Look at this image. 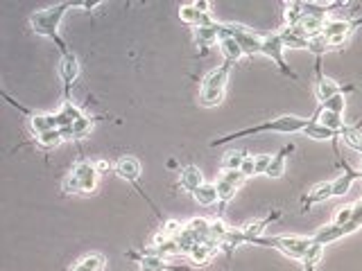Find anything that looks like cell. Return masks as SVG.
<instances>
[{
  "instance_id": "6da1fadb",
  "label": "cell",
  "mask_w": 362,
  "mask_h": 271,
  "mask_svg": "<svg viewBox=\"0 0 362 271\" xmlns=\"http://www.w3.org/2000/svg\"><path fill=\"white\" fill-rule=\"evenodd\" d=\"M308 127V118H299V116H278V118H272L267 122H260L256 127H247L240 131H234L229 136H222L211 141V147H218V145H225L229 141H236V138H247V136H258V134H265V131H272V134H303V129Z\"/></svg>"
},
{
  "instance_id": "7a4b0ae2",
  "label": "cell",
  "mask_w": 362,
  "mask_h": 271,
  "mask_svg": "<svg viewBox=\"0 0 362 271\" xmlns=\"http://www.w3.org/2000/svg\"><path fill=\"white\" fill-rule=\"evenodd\" d=\"M75 7L73 3H59V5H53V7H46V10H37L35 14H30V28L37 32L39 37H48L53 39L57 46H59L61 54H66L70 50L68 46L64 43V39L59 37V26L64 21L66 12Z\"/></svg>"
},
{
  "instance_id": "3957f363",
  "label": "cell",
  "mask_w": 362,
  "mask_h": 271,
  "mask_svg": "<svg viewBox=\"0 0 362 271\" xmlns=\"http://www.w3.org/2000/svg\"><path fill=\"white\" fill-rule=\"evenodd\" d=\"M229 75H231V63H227V61L204 75L202 86H200V104L202 106L213 109V106H218L222 100H225Z\"/></svg>"
},
{
  "instance_id": "277c9868",
  "label": "cell",
  "mask_w": 362,
  "mask_h": 271,
  "mask_svg": "<svg viewBox=\"0 0 362 271\" xmlns=\"http://www.w3.org/2000/svg\"><path fill=\"white\" fill-rule=\"evenodd\" d=\"M97 177L100 172L95 170V163L77 161L68 177L61 181V190L66 194H93L97 188Z\"/></svg>"
},
{
  "instance_id": "5b68a950",
  "label": "cell",
  "mask_w": 362,
  "mask_h": 271,
  "mask_svg": "<svg viewBox=\"0 0 362 271\" xmlns=\"http://www.w3.org/2000/svg\"><path fill=\"white\" fill-rule=\"evenodd\" d=\"M258 246H272V249L281 251L283 256L292 260H301L312 246V237L303 235H274V237H260L256 242Z\"/></svg>"
},
{
  "instance_id": "8992f818",
  "label": "cell",
  "mask_w": 362,
  "mask_h": 271,
  "mask_svg": "<svg viewBox=\"0 0 362 271\" xmlns=\"http://www.w3.org/2000/svg\"><path fill=\"white\" fill-rule=\"evenodd\" d=\"M225 32L231 34L238 43H240L245 57H256L263 50V34L265 32H258V30H251L247 26H238V23H225Z\"/></svg>"
},
{
  "instance_id": "52a82bcc",
  "label": "cell",
  "mask_w": 362,
  "mask_h": 271,
  "mask_svg": "<svg viewBox=\"0 0 362 271\" xmlns=\"http://www.w3.org/2000/svg\"><path fill=\"white\" fill-rule=\"evenodd\" d=\"M283 52H285V46H283L281 37H278V32H265V34H263V50H260V54L274 61V63H276V68L281 70L283 75L292 77L294 81H297L299 77L294 75L290 66L285 63V57H283Z\"/></svg>"
},
{
  "instance_id": "ba28073f",
  "label": "cell",
  "mask_w": 362,
  "mask_h": 271,
  "mask_svg": "<svg viewBox=\"0 0 362 271\" xmlns=\"http://www.w3.org/2000/svg\"><path fill=\"white\" fill-rule=\"evenodd\" d=\"M247 181V177L242 174L240 170H227V172H222L220 179H218V197H220V212H225V206L229 201L234 199L236 192H238V188H240L242 183Z\"/></svg>"
},
{
  "instance_id": "9c48e42d",
  "label": "cell",
  "mask_w": 362,
  "mask_h": 271,
  "mask_svg": "<svg viewBox=\"0 0 362 271\" xmlns=\"http://www.w3.org/2000/svg\"><path fill=\"white\" fill-rule=\"evenodd\" d=\"M356 28H358L356 21H340V19H333V21L326 23L322 37L328 39V43H331L333 50H335V48H342L344 43H347L353 32H356Z\"/></svg>"
},
{
  "instance_id": "30bf717a",
  "label": "cell",
  "mask_w": 362,
  "mask_h": 271,
  "mask_svg": "<svg viewBox=\"0 0 362 271\" xmlns=\"http://www.w3.org/2000/svg\"><path fill=\"white\" fill-rule=\"evenodd\" d=\"M113 172H116L118 179L127 181V183H134L136 190H141V188H138V183H136V181L141 179V172H143L138 159H134V156H122V159L116 161V165H113ZM143 197H145V192H143ZM145 199H147V197H145Z\"/></svg>"
},
{
  "instance_id": "8fae6325",
  "label": "cell",
  "mask_w": 362,
  "mask_h": 271,
  "mask_svg": "<svg viewBox=\"0 0 362 271\" xmlns=\"http://www.w3.org/2000/svg\"><path fill=\"white\" fill-rule=\"evenodd\" d=\"M179 19L186 23V26H191L193 30L195 28H209V26H216V19L211 16V12H202L197 10L193 3H186L179 7Z\"/></svg>"
},
{
  "instance_id": "7c38bea8",
  "label": "cell",
  "mask_w": 362,
  "mask_h": 271,
  "mask_svg": "<svg viewBox=\"0 0 362 271\" xmlns=\"http://www.w3.org/2000/svg\"><path fill=\"white\" fill-rule=\"evenodd\" d=\"M222 251V246L218 240H209V242H200V244H195L191 253H188V260L193 262L195 267H204V265H209V262L218 256V253Z\"/></svg>"
},
{
  "instance_id": "4fadbf2b",
  "label": "cell",
  "mask_w": 362,
  "mask_h": 271,
  "mask_svg": "<svg viewBox=\"0 0 362 271\" xmlns=\"http://www.w3.org/2000/svg\"><path fill=\"white\" fill-rule=\"evenodd\" d=\"M59 77L64 81V88L66 93L70 90V86L75 84V79L79 77V59L77 54L68 50L66 54H61V61H59Z\"/></svg>"
},
{
  "instance_id": "5bb4252c",
  "label": "cell",
  "mask_w": 362,
  "mask_h": 271,
  "mask_svg": "<svg viewBox=\"0 0 362 271\" xmlns=\"http://www.w3.org/2000/svg\"><path fill=\"white\" fill-rule=\"evenodd\" d=\"M82 116H84V111H82L79 106H77L75 102H73V100H68V97H66V100L61 102L59 109L55 111L57 127H59V129H68V127H73Z\"/></svg>"
},
{
  "instance_id": "9a60e30c",
  "label": "cell",
  "mask_w": 362,
  "mask_h": 271,
  "mask_svg": "<svg viewBox=\"0 0 362 271\" xmlns=\"http://www.w3.org/2000/svg\"><path fill=\"white\" fill-rule=\"evenodd\" d=\"M222 32H225L222 23H216V26H209V28H195L193 30V39H195L197 48H202V50H209V48L220 43Z\"/></svg>"
},
{
  "instance_id": "2e32d148",
  "label": "cell",
  "mask_w": 362,
  "mask_h": 271,
  "mask_svg": "<svg viewBox=\"0 0 362 271\" xmlns=\"http://www.w3.org/2000/svg\"><path fill=\"white\" fill-rule=\"evenodd\" d=\"M222 28H225V23H222ZM218 48H220L222 59H225L227 63H231V66H234L236 61H240L242 57H245L240 43H238V41H236L231 34H227V32H222V39H220Z\"/></svg>"
},
{
  "instance_id": "e0dca14e",
  "label": "cell",
  "mask_w": 362,
  "mask_h": 271,
  "mask_svg": "<svg viewBox=\"0 0 362 271\" xmlns=\"http://www.w3.org/2000/svg\"><path fill=\"white\" fill-rule=\"evenodd\" d=\"M342 93V88H340V84L337 81H333L331 77H326V75H322V70H319V66H317V81H315V97L322 104H326L331 97H335V95H340Z\"/></svg>"
},
{
  "instance_id": "ac0fdd59",
  "label": "cell",
  "mask_w": 362,
  "mask_h": 271,
  "mask_svg": "<svg viewBox=\"0 0 362 271\" xmlns=\"http://www.w3.org/2000/svg\"><path fill=\"white\" fill-rule=\"evenodd\" d=\"M23 111V109H21ZM28 113V120H30V131L35 134L37 138L44 136L46 131H53V129H59L57 127V118L55 113H30V111H23Z\"/></svg>"
},
{
  "instance_id": "d6986e66",
  "label": "cell",
  "mask_w": 362,
  "mask_h": 271,
  "mask_svg": "<svg viewBox=\"0 0 362 271\" xmlns=\"http://www.w3.org/2000/svg\"><path fill=\"white\" fill-rule=\"evenodd\" d=\"M356 181H362V170H351L347 163H344V172L333 181V197H344Z\"/></svg>"
},
{
  "instance_id": "ffe728a7",
  "label": "cell",
  "mask_w": 362,
  "mask_h": 271,
  "mask_svg": "<svg viewBox=\"0 0 362 271\" xmlns=\"http://www.w3.org/2000/svg\"><path fill=\"white\" fill-rule=\"evenodd\" d=\"M95 127V118L93 116H82L75 125L68 127V129H61V134H64V141H82V138H86L90 136V131H93Z\"/></svg>"
},
{
  "instance_id": "44dd1931",
  "label": "cell",
  "mask_w": 362,
  "mask_h": 271,
  "mask_svg": "<svg viewBox=\"0 0 362 271\" xmlns=\"http://www.w3.org/2000/svg\"><path fill=\"white\" fill-rule=\"evenodd\" d=\"M278 217V212H274V215H267V217H263V219H254L249 221V224H245L242 226V233L247 237V244H256L260 237H265L263 233H265V228L272 224Z\"/></svg>"
},
{
  "instance_id": "7402d4cb",
  "label": "cell",
  "mask_w": 362,
  "mask_h": 271,
  "mask_svg": "<svg viewBox=\"0 0 362 271\" xmlns=\"http://www.w3.org/2000/svg\"><path fill=\"white\" fill-rule=\"evenodd\" d=\"M202 183H207V181H204L200 168H195V165H186L184 170L179 172V185L184 188L186 192H191V194H193Z\"/></svg>"
},
{
  "instance_id": "603a6c76",
  "label": "cell",
  "mask_w": 362,
  "mask_h": 271,
  "mask_svg": "<svg viewBox=\"0 0 362 271\" xmlns=\"http://www.w3.org/2000/svg\"><path fill=\"white\" fill-rule=\"evenodd\" d=\"M333 197V181H324V183H317L312 190L303 197V208H310L315 203H324Z\"/></svg>"
},
{
  "instance_id": "cb8c5ba5",
  "label": "cell",
  "mask_w": 362,
  "mask_h": 271,
  "mask_svg": "<svg viewBox=\"0 0 362 271\" xmlns=\"http://www.w3.org/2000/svg\"><path fill=\"white\" fill-rule=\"evenodd\" d=\"M186 231L195 237V242H197V244L213 240V237H211V219L193 217L191 221H186Z\"/></svg>"
},
{
  "instance_id": "d4e9b609",
  "label": "cell",
  "mask_w": 362,
  "mask_h": 271,
  "mask_svg": "<svg viewBox=\"0 0 362 271\" xmlns=\"http://www.w3.org/2000/svg\"><path fill=\"white\" fill-rule=\"evenodd\" d=\"M290 152H294V145H285L274 156H272V165H269L265 177H269V179H281L285 174V163H287V156H290Z\"/></svg>"
},
{
  "instance_id": "484cf974",
  "label": "cell",
  "mask_w": 362,
  "mask_h": 271,
  "mask_svg": "<svg viewBox=\"0 0 362 271\" xmlns=\"http://www.w3.org/2000/svg\"><path fill=\"white\" fill-rule=\"evenodd\" d=\"M342 237H347V233H344V226H337V224H333V221H331V224L322 226L315 235H312V242L326 246V244H333L337 240H342Z\"/></svg>"
},
{
  "instance_id": "4316f807",
  "label": "cell",
  "mask_w": 362,
  "mask_h": 271,
  "mask_svg": "<svg viewBox=\"0 0 362 271\" xmlns=\"http://www.w3.org/2000/svg\"><path fill=\"white\" fill-rule=\"evenodd\" d=\"M138 260V265H141V271H168V269H177V267H172L168 258H161V256H156V253H143V256H136Z\"/></svg>"
},
{
  "instance_id": "83f0119b",
  "label": "cell",
  "mask_w": 362,
  "mask_h": 271,
  "mask_svg": "<svg viewBox=\"0 0 362 271\" xmlns=\"http://www.w3.org/2000/svg\"><path fill=\"white\" fill-rule=\"evenodd\" d=\"M315 120L319 122V125H324L326 129L335 131L337 136H340L342 131L347 129V122H344V118L340 116V113H333V111H326V109H319Z\"/></svg>"
},
{
  "instance_id": "f1b7e54d",
  "label": "cell",
  "mask_w": 362,
  "mask_h": 271,
  "mask_svg": "<svg viewBox=\"0 0 362 271\" xmlns=\"http://www.w3.org/2000/svg\"><path fill=\"white\" fill-rule=\"evenodd\" d=\"M104 267H106V258L102 253H88V256L79 258L68 271H104Z\"/></svg>"
},
{
  "instance_id": "f546056e",
  "label": "cell",
  "mask_w": 362,
  "mask_h": 271,
  "mask_svg": "<svg viewBox=\"0 0 362 271\" xmlns=\"http://www.w3.org/2000/svg\"><path fill=\"white\" fill-rule=\"evenodd\" d=\"M278 37H281L285 50H287V48H290V50H308V43H310V41L303 39L294 28H287V26H285L281 32H278Z\"/></svg>"
},
{
  "instance_id": "4dcf8cb0",
  "label": "cell",
  "mask_w": 362,
  "mask_h": 271,
  "mask_svg": "<svg viewBox=\"0 0 362 271\" xmlns=\"http://www.w3.org/2000/svg\"><path fill=\"white\" fill-rule=\"evenodd\" d=\"M193 199L200 203V206H213V203L220 201L218 197V185L216 183H202L197 190L193 192Z\"/></svg>"
},
{
  "instance_id": "1f68e13d",
  "label": "cell",
  "mask_w": 362,
  "mask_h": 271,
  "mask_svg": "<svg viewBox=\"0 0 362 271\" xmlns=\"http://www.w3.org/2000/svg\"><path fill=\"white\" fill-rule=\"evenodd\" d=\"M301 136L312 138V141H333V138H335L337 134H335V131H331V129H326L324 125H319V122H317L315 118H310V120H308V127L303 129Z\"/></svg>"
},
{
  "instance_id": "d6a6232c",
  "label": "cell",
  "mask_w": 362,
  "mask_h": 271,
  "mask_svg": "<svg viewBox=\"0 0 362 271\" xmlns=\"http://www.w3.org/2000/svg\"><path fill=\"white\" fill-rule=\"evenodd\" d=\"M322 256H324V246L317 244V242H312V246L308 249V253L299 260L301 267H303V271H317V265H319V260H322Z\"/></svg>"
},
{
  "instance_id": "836d02e7",
  "label": "cell",
  "mask_w": 362,
  "mask_h": 271,
  "mask_svg": "<svg viewBox=\"0 0 362 271\" xmlns=\"http://www.w3.org/2000/svg\"><path fill=\"white\" fill-rule=\"evenodd\" d=\"M245 159H247V152L229 150V152L222 154L220 168H222V172H227V170H240L242 163H245Z\"/></svg>"
},
{
  "instance_id": "e575fe53",
  "label": "cell",
  "mask_w": 362,
  "mask_h": 271,
  "mask_svg": "<svg viewBox=\"0 0 362 271\" xmlns=\"http://www.w3.org/2000/svg\"><path fill=\"white\" fill-rule=\"evenodd\" d=\"M340 136H342V141L351 147V150H356V152L362 154V131H360L358 125H347V129H344Z\"/></svg>"
},
{
  "instance_id": "d590c367",
  "label": "cell",
  "mask_w": 362,
  "mask_h": 271,
  "mask_svg": "<svg viewBox=\"0 0 362 271\" xmlns=\"http://www.w3.org/2000/svg\"><path fill=\"white\" fill-rule=\"evenodd\" d=\"M64 143V134L61 129H53V131H46L44 136L37 138V145L41 150H55V147H59Z\"/></svg>"
},
{
  "instance_id": "8d00e7d4",
  "label": "cell",
  "mask_w": 362,
  "mask_h": 271,
  "mask_svg": "<svg viewBox=\"0 0 362 271\" xmlns=\"http://www.w3.org/2000/svg\"><path fill=\"white\" fill-rule=\"evenodd\" d=\"M308 50L319 59V57H324L326 52H331V50H333V46L328 43V39H324V37H315V39H310Z\"/></svg>"
},
{
  "instance_id": "74e56055",
  "label": "cell",
  "mask_w": 362,
  "mask_h": 271,
  "mask_svg": "<svg viewBox=\"0 0 362 271\" xmlns=\"http://www.w3.org/2000/svg\"><path fill=\"white\" fill-rule=\"evenodd\" d=\"M322 109L333 111V113H340V116H344V109H347V95L340 93V95L331 97V100H328L326 104H322Z\"/></svg>"
},
{
  "instance_id": "f35d334b",
  "label": "cell",
  "mask_w": 362,
  "mask_h": 271,
  "mask_svg": "<svg viewBox=\"0 0 362 271\" xmlns=\"http://www.w3.org/2000/svg\"><path fill=\"white\" fill-rule=\"evenodd\" d=\"M184 226L186 224H181V221H177V219H168V221H163L161 231L166 233L168 237H172V240H177V237L184 233Z\"/></svg>"
},
{
  "instance_id": "ab89813d",
  "label": "cell",
  "mask_w": 362,
  "mask_h": 271,
  "mask_svg": "<svg viewBox=\"0 0 362 271\" xmlns=\"http://www.w3.org/2000/svg\"><path fill=\"white\" fill-rule=\"evenodd\" d=\"M351 217H353V203H349V206L337 208L335 217H333V224H337V226H347L349 221H351Z\"/></svg>"
},
{
  "instance_id": "60d3db41",
  "label": "cell",
  "mask_w": 362,
  "mask_h": 271,
  "mask_svg": "<svg viewBox=\"0 0 362 271\" xmlns=\"http://www.w3.org/2000/svg\"><path fill=\"white\" fill-rule=\"evenodd\" d=\"M272 156L274 154H256V177L267 174V170L272 165Z\"/></svg>"
},
{
  "instance_id": "b9f144b4",
  "label": "cell",
  "mask_w": 362,
  "mask_h": 271,
  "mask_svg": "<svg viewBox=\"0 0 362 271\" xmlns=\"http://www.w3.org/2000/svg\"><path fill=\"white\" fill-rule=\"evenodd\" d=\"M242 174L249 179V177H256V156L254 154H247V159L242 163V168H240Z\"/></svg>"
},
{
  "instance_id": "7bdbcfd3",
  "label": "cell",
  "mask_w": 362,
  "mask_h": 271,
  "mask_svg": "<svg viewBox=\"0 0 362 271\" xmlns=\"http://www.w3.org/2000/svg\"><path fill=\"white\" fill-rule=\"evenodd\" d=\"M193 5L197 7V10H202V12H211V3H209V0H195Z\"/></svg>"
},
{
  "instance_id": "ee69618b",
  "label": "cell",
  "mask_w": 362,
  "mask_h": 271,
  "mask_svg": "<svg viewBox=\"0 0 362 271\" xmlns=\"http://www.w3.org/2000/svg\"><path fill=\"white\" fill-rule=\"evenodd\" d=\"M109 168H111V165H109V161H97V163H95V170L100 172V174H102V172L109 170Z\"/></svg>"
}]
</instances>
